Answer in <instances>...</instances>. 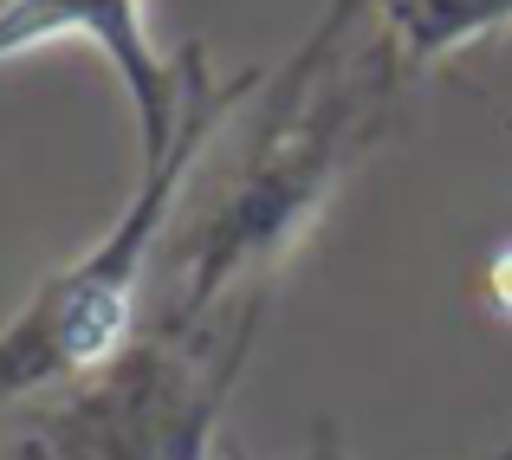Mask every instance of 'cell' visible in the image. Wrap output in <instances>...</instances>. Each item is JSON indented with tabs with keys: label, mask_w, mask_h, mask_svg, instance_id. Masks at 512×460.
I'll use <instances>...</instances> for the list:
<instances>
[{
	"label": "cell",
	"mask_w": 512,
	"mask_h": 460,
	"mask_svg": "<svg viewBox=\"0 0 512 460\" xmlns=\"http://www.w3.org/2000/svg\"><path fill=\"white\" fill-rule=\"evenodd\" d=\"M175 72H182V111H175L169 150L143 162V182L124 201V214L72 266H59L20 305V318L0 331V415L104 370L137 337L143 299H150V279H156V253H163L195 169L208 162L214 130L266 85L260 65H247V72H234L221 85L201 46H182Z\"/></svg>",
	"instance_id": "7a4b0ae2"
},
{
	"label": "cell",
	"mask_w": 512,
	"mask_h": 460,
	"mask_svg": "<svg viewBox=\"0 0 512 460\" xmlns=\"http://www.w3.org/2000/svg\"><path fill=\"white\" fill-rule=\"evenodd\" d=\"M409 78L363 0H331L305 46L260 85V111L227 169L208 182L195 169L156 253L150 311L201 318L240 292H273V273L318 227L344 175L389 137Z\"/></svg>",
	"instance_id": "6da1fadb"
},
{
	"label": "cell",
	"mask_w": 512,
	"mask_h": 460,
	"mask_svg": "<svg viewBox=\"0 0 512 460\" xmlns=\"http://www.w3.org/2000/svg\"><path fill=\"white\" fill-rule=\"evenodd\" d=\"M260 318L266 292H240L201 318L143 311L104 370L0 415V441L13 460H214Z\"/></svg>",
	"instance_id": "3957f363"
},
{
	"label": "cell",
	"mask_w": 512,
	"mask_h": 460,
	"mask_svg": "<svg viewBox=\"0 0 512 460\" xmlns=\"http://www.w3.org/2000/svg\"><path fill=\"white\" fill-rule=\"evenodd\" d=\"M312 460H344V448H338V435H331V428H318V441H312ZM487 460H512V441L500 454H487Z\"/></svg>",
	"instance_id": "52a82bcc"
},
{
	"label": "cell",
	"mask_w": 512,
	"mask_h": 460,
	"mask_svg": "<svg viewBox=\"0 0 512 460\" xmlns=\"http://www.w3.org/2000/svg\"><path fill=\"white\" fill-rule=\"evenodd\" d=\"M52 39H91L111 59L130 111H137L143 162L163 156L175 137V111H182V72L156 52L150 26H143V0H7L0 7V65L33 46H52Z\"/></svg>",
	"instance_id": "277c9868"
},
{
	"label": "cell",
	"mask_w": 512,
	"mask_h": 460,
	"mask_svg": "<svg viewBox=\"0 0 512 460\" xmlns=\"http://www.w3.org/2000/svg\"><path fill=\"white\" fill-rule=\"evenodd\" d=\"M227 460H247V454H234V448H227Z\"/></svg>",
	"instance_id": "9c48e42d"
},
{
	"label": "cell",
	"mask_w": 512,
	"mask_h": 460,
	"mask_svg": "<svg viewBox=\"0 0 512 460\" xmlns=\"http://www.w3.org/2000/svg\"><path fill=\"white\" fill-rule=\"evenodd\" d=\"M0 460H13V454H7V441H0Z\"/></svg>",
	"instance_id": "ba28073f"
},
{
	"label": "cell",
	"mask_w": 512,
	"mask_h": 460,
	"mask_svg": "<svg viewBox=\"0 0 512 460\" xmlns=\"http://www.w3.org/2000/svg\"><path fill=\"white\" fill-rule=\"evenodd\" d=\"M480 292H487V311L493 318L512 324V240H500L487 260V273H480Z\"/></svg>",
	"instance_id": "8992f818"
},
{
	"label": "cell",
	"mask_w": 512,
	"mask_h": 460,
	"mask_svg": "<svg viewBox=\"0 0 512 460\" xmlns=\"http://www.w3.org/2000/svg\"><path fill=\"white\" fill-rule=\"evenodd\" d=\"M363 13L396 39L409 72H428L448 52L512 26V0H363Z\"/></svg>",
	"instance_id": "5b68a950"
}]
</instances>
